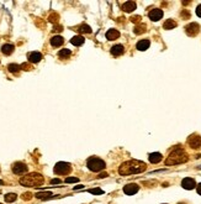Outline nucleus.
Listing matches in <instances>:
<instances>
[{
    "instance_id": "1",
    "label": "nucleus",
    "mask_w": 201,
    "mask_h": 204,
    "mask_svg": "<svg viewBox=\"0 0 201 204\" xmlns=\"http://www.w3.org/2000/svg\"><path fill=\"white\" fill-rule=\"evenodd\" d=\"M147 168V165L138 160H130L123 162L119 167V173L121 176H130V174H137L144 172Z\"/></svg>"
},
{
    "instance_id": "2",
    "label": "nucleus",
    "mask_w": 201,
    "mask_h": 204,
    "mask_svg": "<svg viewBox=\"0 0 201 204\" xmlns=\"http://www.w3.org/2000/svg\"><path fill=\"white\" fill-rule=\"evenodd\" d=\"M189 160V157H188V155H186V152L181 149V147H179V146H177L172 152H170V155L168 156V158L165 160V165L166 166H173V165H180V163H184V162H186Z\"/></svg>"
},
{
    "instance_id": "3",
    "label": "nucleus",
    "mask_w": 201,
    "mask_h": 204,
    "mask_svg": "<svg viewBox=\"0 0 201 204\" xmlns=\"http://www.w3.org/2000/svg\"><path fill=\"white\" fill-rule=\"evenodd\" d=\"M43 183H45L43 176L40 173H36V172L30 173L20 180V184H22L25 187H40Z\"/></svg>"
},
{
    "instance_id": "4",
    "label": "nucleus",
    "mask_w": 201,
    "mask_h": 204,
    "mask_svg": "<svg viewBox=\"0 0 201 204\" xmlns=\"http://www.w3.org/2000/svg\"><path fill=\"white\" fill-rule=\"evenodd\" d=\"M86 167L91 172H100V171L105 169L106 163H105V161H103L101 158H99V157H90L86 161Z\"/></svg>"
},
{
    "instance_id": "5",
    "label": "nucleus",
    "mask_w": 201,
    "mask_h": 204,
    "mask_svg": "<svg viewBox=\"0 0 201 204\" xmlns=\"http://www.w3.org/2000/svg\"><path fill=\"white\" fill-rule=\"evenodd\" d=\"M54 173L58 174V176H65L72 171V166L68 162H58L54 166Z\"/></svg>"
},
{
    "instance_id": "6",
    "label": "nucleus",
    "mask_w": 201,
    "mask_h": 204,
    "mask_svg": "<svg viewBox=\"0 0 201 204\" xmlns=\"http://www.w3.org/2000/svg\"><path fill=\"white\" fill-rule=\"evenodd\" d=\"M185 32H186V35L190 36V37L196 36V35L200 32V25L196 24V22H191V24L186 25V26H185Z\"/></svg>"
},
{
    "instance_id": "7",
    "label": "nucleus",
    "mask_w": 201,
    "mask_h": 204,
    "mask_svg": "<svg viewBox=\"0 0 201 204\" xmlns=\"http://www.w3.org/2000/svg\"><path fill=\"white\" fill-rule=\"evenodd\" d=\"M27 169H28V167L24 162H15V163H13V172L15 174H24V173L27 172Z\"/></svg>"
},
{
    "instance_id": "8",
    "label": "nucleus",
    "mask_w": 201,
    "mask_h": 204,
    "mask_svg": "<svg viewBox=\"0 0 201 204\" xmlns=\"http://www.w3.org/2000/svg\"><path fill=\"white\" fill-rule=\"evenodd\" d=\"M188 145L191 149H200L201 147V136L199 135H191L188 139Z\"/></svg>"
},
{
    "instance_id": "9",
    "label": "nucleus",
    "mask_w": 201,
    "mask_h": 204,
    "mask_svg": "<svg viewBox=\"0 0 201 204\" xmlns=\"http://www.w3.org/2000/svg\"><path fill=\"white\" fill-rule=\"evenodd\" d=\"M138 191H140V186L136 184V183H128V184H126L123 187V193L127 194V195L136 194Z\"/></svg>"
},
{
    "instance_id": "10",
    "label": "nucleus",
    "mask_w": 201,
    "mask_h": 204,
    "mask_svg": "<svg viewBox=\"0 0 201 204\" xmlns=\"http://www.w3.org/2000/svg\"><path fill=\"white\" fill-rule=\"evenodd\" d=\"M27 58H28L30 63H38L43 57H42V53H40V52H30L27 54Z\"/></svg>"
},
{
    "instance_id": "11",
    "label": "nucleus",
    "mask_w": 201,
    "mask_h": 204,
    "mask_svg": "<svg viewBox=\"0 0 201 204\" xmlns=\"http://www.w3.org/2000/svg\"><path fill=\"white\" fill-rule=\"evenodd\" d=\"M181 187L185 188V189H189V191H190V189H192V188L196 187V182H195L194 178L188 177V178H184V180L181 181Z\"/></svg>"
},
{
    "instance_id": "12",
    "label": "nucleus",
    "mask_w": 201,
    "mask_h": 204,
    "mask_svg": "<svg viewBox=\"0 0 201 204\" xmlns=\"http://www.w3.org/2000/svg\"><path fill=\"white\" fill-rule=\"evenodd\" d=\"M148 16H149V19L152 21H158V20H160L163 17V11L160 9H153V10L149 11Z\"/></svg>"
},
{
    "instance_id": "13",
    "label": "nucleus",
    "mask_w": 201,
    "mask_h": 204,
    "mask_svg": "<svg viewBox=\"0 0 201 204\" xmlns=\"http://www.w3.org/2000/svg\"><path fill=\"white\" fill-rule=\"evenodd\" d=\"M110 52H111L112 56H121V54H123V52H125V47H123L122 45H115V46L111 47Z\"/></svg>"
},
{
    "instance_id": "14",
    "label": "nucleus",
    "mask_w": 201,
    "mask_h": 204,
    "mask_svg": "<svg viewBox=\"0 0 201 204\" xmlns=\"http://www.w3.org/2000/svg\"><path fill=\"white\" fill-rule=\"evenodd\" d=\"M120 37V32L115 28H110V30L106 32V39L109 41H114V40H117Z\"/></svg>"
},
{
    "instance_id": "15",
    "label": "nucleus",
    "mask_w": 201,
    "mask_h": 204,
    "mask_svg": "<svg viewBox=\"0 0 201 204\" xmlns=\"http://www.w3.org/2000/svg\"><path fill=\"white\" fill-rule=\"evenodd\" d=\"M49 42H51V45H52L53 47H60V46L64 43V39H63L62 36L57 35V36H53Z\"/></svg>"
},
{
    "instance_id": "16",
    "label": "nucleus",
    "mask_w": 201,
    "mask_h": 204,
    "mask_svg": "<svg viewBox=\"0 0 201 204\" xmlns=\"http://www.w3.org/2000/svg\"><path fill=\"white\" fill-rule=\"evenodd\" d=\"M148 158H149V162L151 163H159L162 160H163V156H162V154H159V152H153V154H149V156H148Z\"/></svg>"
},
{
    "instance_id": "17",
    "label": "nucleus",
    "mask_w": 201,
    "mask_h": 204,
    "mask_svg": "<svg viewBox=\"0 0 201 204\" xmlns=\"http://www.w3.org/2000/svg\"><path fill=\"white\" fill-rule=\"evenodd\" d=\"M149 45H151L149 40H141V41L137 42L136 48H137L138 51H146V50L149 48Z\"/></svg>"
},
{
    "instance_id": "18",
    "label": "nucleus",
    "mask_w": 201,
    "mask_h": 204,
    "mask_svg": "<svg viewBox=\"0 0 201 204\" xmlns=\"http://www.w3.org/2000/svg\"><path fill=\"white\" fill-rule=\"evenodd\" d=\"M136 8H137V5H136L135 2H126V3L122 5V10L126 11V13H132Z\"/></svg>"
},
{
    "instance_id": "19",
    "label": "nucleus",
    "mask_w": 201,
    "mask_h": 204,
    "mask_svg": "<svg viewBox=\"0 0 201 204\" xmlns=\"http://www.w3.org/2000/svg\"><path fill=\"white\" fill-rule=\"evenodd\" d=\"M14 50H15V46L11 45V43H5V45H3V47H2V52H3L4 54H6V56L11 54V53L14 52Z\"/></svg>"
},
{
    "instance_id": "20",
    "label": "nucleus",
    "mask_w": 201,
    "mask_h": 204,
    "mask_svg": "<svg viewBox=\"0 0 201 204\" xmlns=\"http://www.w3.org/2000/svg\"><path fill=\"white\" fill-rule=\"evenodd\" d=\"M177 21H174L173 19H168L164 24H163V28H165V30H172V28L177 27Z\"/></svg>"
},
{
    "instance_id": "21",
    "label": "nucleus",
    "mask_w": 201,
    "mask_h": 204,
    "mask_svg": "<svg viewBox=\"0 0 201 204\" xmlns=\"http://www.w3.org/2000/svg\"><path fill=\"white\" fill-rule=\"evenodd\" d=\"M84 41H85V39H84L83 36L78 35V36H74V37L71 40V43L74 45V46H82V45L84 43Z\"/></svg>"
},
{
    "instance_id": "22",
    "label": "nucleus",
    "mask_w": 201,
    "mask_h": 204,
    "mask_svg": "<svg viewBox=\"0 0 201 204\" xmlns=\"http://www.w3.org/2000/svg\"><path fill=\"white\" fill-rule=\"evenodd\" d=\"M133 32H135L136 35H141V34L146 32V25L144 24H140V25L135 26V28H133Z\"/></svg>"
},
{
    "instance_id": "23",
    "label": "nucleus",
    "mask_w": 201,
    "mask_h": 204,
    "mask_svg": "<svg viewBox=\"0 0 201 204\" xmlns=\"http://www.w3.org/2000/svg\"><path fill=\"white\" fill-rule=\"evenodd\" d=\"M71 54H72V52L69 50H67V48H63V50H60L58 52V57L62 58V60H64V58H69Z\"/></svg>"
},
{
    "instance_id": "24",
    "label": "nucleus",
    "mask_w": 201,
    "mask_h": 204,
    "mask_svg": "<svg viewBox=\"0 0 201 204\" xmlns=\"http://www.w3.org/2000/svg\"><path fill=\"white\" fill-rule=\"evenodd\" d=\"M52 192H40V193H36V198L37 199H49L52 197Z\"/></svg>"
},
{
    "instance_id": "25",
    "label": "nucleus",
    "mask_w": 201,
    "mask_h": 204,
    "mask_svg": "<svg viewBox=\"0 0 201 204\" xmlns=\"http://www.w3.org/2000/svg\"><path fill=\"white\" fill-rule=\"evenodd\" d=\"M20 69H21V66H19V65H16V63H10V65L8 66V71H9L10 73H17Z\"/></svg>"
},
{
    "instance_id": "26",
    "label": "nucleus",
    "mask_w": 201,
    "mask_h": 204,
    "mask_svg": "<svg viewBox=\"0 0 201 204\" xmlns=\"http://www.w3.org/2000/svg\"><path fill=\"white\" fill-rule=\"evenodd\" d=\"M78 31H79V32H82V34H91V28H90V26H89V25L83 24V25H80V26H79Z\"/></svg>"
},
{
    "instance_id": "27",
    "label": "nucleus",
    "mask_w": 201,
    "mask_h": 204,
    "mask_svg": "<svg viewBox=\"0 0 201 204\" xmlns=\"http://www.w3.org/2000/svg\"><path fill=\"white\" fill-rule=\"evenodd\" d=\"M16 198H17V195H16L15 193H8V194H5V197H4V199H5L6 203H13V202L16 200Z\"/></svg>"
},
{
    "instance_id": "28",
    "label": "nucleus",
    "mask_w": 201,
    "mask_h": 204,
    "mask_svg": "<svg viewBox=\"0 0 201 204\" xmlns=\"http://www.w3.org/2000/svg\"><path fill=\"white\" fill-rule=\"evenodd\" d=\"M48 20H49L51 22H53V24H57L58 20H59V15L56 14V13H53V14H51V15L48 16Z\"/></svg>"
},
{
    "instance_id": "29",
    "label": "nucleus",
    "mask_w": 201,
    "mask_h": 204,
    "mask_svg": "<svg viewBox=\"0 0 201 204\" xmlns=\"http://www.w3.org/2000/svg\"><path fill=\"white\" fill-rule=\"evenodd\" d=\"M89 193L94 194V195H99V194H104V191L103 189H100V188H91L88 191Z\"/></svg>"
},
{
    "instance_id": "30",
    "label": "nucleus",
    "mask_w": 201,
    "mask_h": 204,
    "mask_svg": "<svg viewBox=\"0 0 201 204\" xmlns=\"http://www.w3.org/2000/svg\"><path fill=\"white\" fill-rule=\"evenodd\" d=\"M180 16L184 19V20H188V19H190V13L186 10V9H184L183 11H181V14H180Z\"/></svg>"
},
{
    "instance_id": "31",
    "label": "nucleus",
    "mask_w": 201,
    "mask_h": 204,
    "mask_svg": "<svg viewBox=\"0 0 201 204\" xmlns=\"http://www.w3.org/2000/svg\"><path fill=\"white\" fill-rule=\"evenodd\" d=\"M141 20H142V17H141L140 15H136V16H132V17H131V21H132L133 24H138V22H141Z\"/></svg>"
},
{
    "instance_id": "32",
    "label": "nucleus",
    "mask_w": 201,
    "mask_h": 204,
    "mask_svg": "<svg viewBox=\"0 0 201 204\" xmlns=\"http://www.w3.org/2000/svg\"><path fill=\"white\" fill-rule=\"evenodd\" d=\"M79 180L77 177H68V178H65V183H77Z\"/></svg>"
},
{
    "instance_id": "33",
    "label": "nucleus",
    "mask_w": 201,
    "mask_h": 204,
    "mask_svg": "<svg viewBox=\"0 0 201 204\" xmlns=\"http://www.w3.org/2000/svg\"><path fill=\"white\" fill-rule=\"evenodd\" d=\"M31 68H32V67H31V66H30L28 63H22V65H21V69H25V71H30Z\"/></svg>"
},
{
    "instance_id": "34",
    "label": "nucleus",
    "mask_w": 201,
    "mask_h": 204,
    "mask_svg": "<svg viewBox=\"0 0 201 204\" xmlns=\"http://www.w3.org/2000/svg\"><path fill=\"white\" fill-rule=\"evenodd\" d=\"M32 198V194L31 193H24L22 194V199H25V200H30Z\"/></svg>"
},
{
    "instance_id": "35",
    "label": "nucleus",
    "mask_w": 201,
    "mask_h": 204,
    "mask_svg": "<svg viewBox=\"0 0 201 204\" xmlns=\"http://www.w3.org/2000/svg\"><path fill=\"white\" fill-rule=\"evenodd\" d=\"M62 30H63L62 26H54V27H53V31H54V32H60Z\"/></svg>"
},
{
    "instance_id": "36",
    "label": "nucleus",
    "mask_w": 201,
    "mask_h": 204,
    "mask_svg": "<svg viewBox=\"0 0 201 204\" xmlns=\"http://www.w3.org/2000/svg\"><path fill=\"white\" fill-rule=\"evenodd\" d=\"M196 15H197L199 17H201V4L196 8Z\"/></svg>"
},
{
    "instance_id": "37",
    "label": "nucleus",
    "mask_w": 201,
    "mask_h": 204,
    "mask_svg": "<svg viewBox=\"0 0 201 204\" xmlns=\"http://www.w3.org/2000/svg\"><path fill=\"white\" fill-rule=\"evenodd\" d=\"M60 182H62V181H60V180H58V178H56V180H52V181H51V183H52V184H59Z\"/></svg>"
},
{
    "instance_id": "38",
    "label": "nucleus",
    "mask_w": 201,
    "mask_h": 204,
    "mask_svg": "<svg viewBox=\"0 0 201 204\" xmlns=\"http://www.w3.org/2000/svg\"><path fill=\"white\" fill-rule=\"evenodd\" d=\"M109 176V174L105 172V173H101V174H99V178H106Z\"/></svg>"
},
{
    "instance_id": "39",
    "label": "nucleus",
    "mask_w": 201,
    "mask_h": 204,
    "mask_svg": "<svg viewBox=\"0 0 201 204\" xmlns=\"http://www.w3.org/2000/svg\"><path fill=\"white\" fill-rule=\"evenodd\" d=\"M196 191H197V193L201 195V183H199V184H197V187H196Z\"/></svg>"
},
{
    "instance_id": "40",
    "label": "nucleus",
    "mask_w": 201,
    "mask_h": 204,
    "mask_svg": "<svg viewBox=\"0 0 201 204\" xmlns=\"http://www.w3.org/2000/svg\"><path fill=\"white\" fill-rule=\"evenodd\" d=\"M83 187H84V186H82V184H79V186H77V187H74V191H75V189H82Z\"/></svg>"
},
{
    "instance_id": "41",
    "label": "nucleus",
    "mask_w": 201,
    "mask_h": 204,
    "mask_svg": "<svg viewBox=\"0 0 201 204\" xmlns=\"http://www.w3.org/2000/svg\"><path fill=\"white\" fill-rule=\"evenodd\" d=\"M0 184H4V182H3V181H0Z\"/></svg>"
},
{
    "instance_id": "42",
    "label": "nucleus",
    "mask_w": 201,
    "mask_h": 204,
    "mask_svg": "<svg viewBox=\"0 0 201 204\" xmlns=\"http://www.w3.org/2000/svg\"><path fill=\"white\" fill-rule=\"evenodd\" d=\"M179 204H184V203H179Z\"/></svg>"
},
{
    "instance_id": "43",
    "label": "nucleus",
    "mask_w": 201,
    "mask_h": 204,
    "mask_svg": "<svg viewBox=\"0 0 201 204\" xmlns=\"http://www.w3.org/2000/svg\"><path fill=\"white\" fill-rule=\"evenodd\" d=\"M0 204H2V203H0Z\"/></svg>"
}]
</instances>
